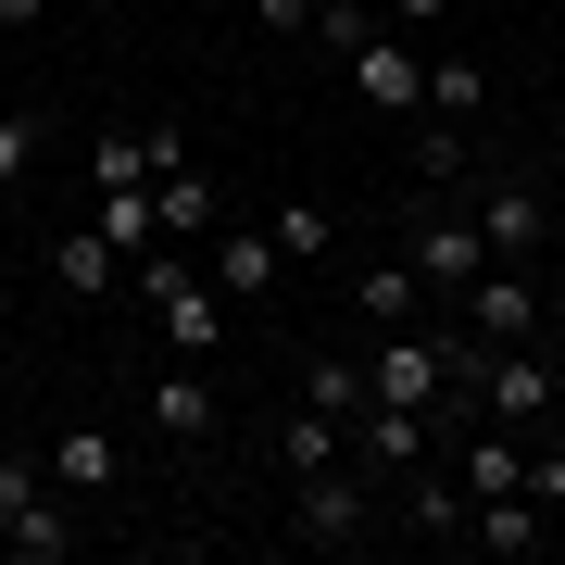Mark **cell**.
Returning <instances> with one entry per match:
<instances>
[{
  "label": "cell",
  "instance_id": "obj_1",
  "mask_svg": "<svg viewBox=\"0 0 565 565\" xmlns=\"http://www.w3.org/2000/svg\"><path fill=\"white\" fill-rule=\"evenodd\" d=\"M126 289H139V302L163 315V340H177L189 364H202L214 340H226V289L202 277V264H189L177 239H151V252H126Z\"/></svg>",
  "mask_w": 565,
  "mask_h": 565
},
{
  "label": "cell",
  "instance_id": "obj_2",
  "mask_svg": "<svg viewBox=\"0 0 565 565\" xmlns=\"http://www.w3.org/2000/svg\"><path fill=\"white\" fill-rule=\"evenodd\" d=\"M302 503H289V527H302L315 553H364L377 541V478L364 465H315V478H289Z\"/></svg>",
  "mask_w": 565,
  "mask_h": 565
},
{
  "label": "cell",
  "instance_id": "obj_3",
  "mask_svg": "<svg viewBox=\"0 0 565 565\" xmlns=\"http://www.w3.org/2000/svg\"><path fill=\"white\" fill-rule=\"evenodd\" d=\"M364 403H390V415H440V403H452V352H440V327H390V352L364 364Z\"/></svg>",
  "mask_w": 565,
  "mask_h": 565
},
{
  "label": "cell",
  "instance_id": "obj_4",
  "mask_svg": "<svg viewBox=\"0 0 565 565\" xmlns=\"http://www.w3.org/2000/svg\"><path fill=\"white\" fill-rule=\"evenodd\" d=\"M541 277H527V264H478V277L452 289V327L465 340H541Z\"/></svg>",
  "mask_w": 565,
  "mask_h": 565
},
{
  "label": "cell",
  "instance_id": "obj_5",
  "mask_svg": "<svg viewBox=\"0 0 565 565\" xmlns=\"http://www.w3.org/2000/svg\"><path fill=\"white\" fill-rule=\"evenodd\" d=\"M340 63H352V102H377V114H427V51H415V39L364 25V39H352Z\"/></svg>",
  "mask_w": 565,
  "mask_h": 565
},
{
  "label": "cell",
  "instance_id": "obj_6",
  "mask_svg": "<svg viewBox=\"0 0 565 565\" xmlns=\"http://www.w3.org/2000/svg\"><path fill=\"white\" fill-rule=\"evenodd\" d=\"M403 264L427 277V315H452V289L490 264V239H478V214H415V239H403Z\"/></svg>",
  "mask_w": 565,
  "mask_h": 565
},
{
  "label": "cell",
  "instance_id": "obj_7",
  "mask_svg": "<svg viewBox=\"0 0 565 565\" xmlns=\"http://www.w3.org/2000/svg\"><path fill=\"white\" fill-rule=\"evenodd\" d=\"M202 252H214V289H226V302H277V277H289V252L264 239V214H252V226H226V214H214V239H202Z\"/></svg>",
  "mask_w": 565,
  "mask_h": 565
},
{
  "label": "cell",
  "instance_id": "obj_8",
  "mask_svg": "<svg viewBox=\"0 0 565 565\" xmlns=\"http://www.w3.org/2000/svg\"><path fill=\"white\" fill-rule=\"evenodd\" d=\"M478 239H490V264H527V252L553 239V189H541V177H503V189L478 202Z\"/></svg>",
  "mask_w": 565,
  "mask_h": 565
},
{
  "label": "cell",
  "instance_id": "obj_9",
  "mask_svg": "<svg viewBox=\"0 0 565 565\" xmlns=\"http://www.w3.org/2000/svg\"><path fill=\"white\" fill-rule=\"evenodd\" d=\"M39 478L63 490V503H102V490L126 478V452L102 440V427H51V440H39Z\"/></svg>",
  "mask_w": 565,
  "mask_h": 565
},
{
  "label": "cell",
  "instance_id": "obj_10",
  "mask_svg": "<svg viewBox=\"0 0 565 565\" xmlns=\"http://www.w3.org/2000/svg\"><path fill=\"white\" fill-rule=\"evenodd\" d=\"M352 465H364V478H415V465H427V415H390V403H364L352 415Z\"/></svg>",
  "mask_w": 565,
  "mask_h": 565
},
{
  "label": "cell",
  "instance_id": "obj_11",
  "mask_svg": "<svg viewBox=\"0 0 565 565\" xmlns=\"http://www.w3.org/2000/svg\"><path fill=\"white\" fill-rule=\"evenodd\" d=\"M51 289H63V302H114V289H126V252L102 239V226H63V239H51Z\"/></svg>",
  "mask_w": 565,
  "mask_h": 565
},
{
  "label": "cell",
  "instance_id": "obj_12",
  "mask_svg": "<svg viewBox=\"0 0 565 565\" xmlns=\"http://www.w3.org/2000/svg\"><path fill=\"white\" fill-rule=\"evenodd\" d=\"M352 315H364V327H415V315H427V277H415L403 252L352 264Z\"/></svg>",
  "mask_w": 565,
  "mask_h": 565
},
{
  "label": "cell",
  "instance_id": "obj_13",
  "mask_svg": "<svg viewBox=\"0 0 565 565\" xmlns=\"http://www.w3.org/2000/svg\"><path fill=\"white\" fill-rule=\"evenodd\" d=\"M76 541H88V527H76V503H63V490H39L25 515H0V553H13V565H63Z\"/></svg>",
  "mask_w": 565,
  "mask_h": 565
},
{
  "label": "cell",
  "instance_id": "obj_14",
  "mask_svg": "<svg viewBox=\"0 0 565 565\" xmlns=\"http://www.w3.org/2000/svg\"><path fill=\"white\" fill-rule=\"evenodd\" d=\"M151 214H163V239H214L226 189L202 177V163H163V177H151Z\"/></svg>",
  "mask_w": 565,
  "mask_h": 565
},
{
  "label": "cell",
  "instance_id": "obj_15",
  "mask_svg": "<svg viewBox=\"0 0 565 565\" xmlns=\"http://www.w3.org/2000/svg\"><path fill=\"white\" fill-rule=\"evenodd\" d=\"M151 427H163V440H214V377H189V364H163V377H151Z\"/></svg>",
  "mask_w": 565,
  "mask_h": 565
},
{
  "label": "cell",
  "instance_id": "obj_16",
  "mask_svg": "<svg viewBox=\"0 0 565 565\" xmlns=\"http://www.w3.org/2000/svg\"><path fill=\"white\" fill-rule=\"evenodd\" d=\"M465 541H478V553H541L553 527H541V503H527V490H478V515H465Z\"/></svg>",
  "mask_w": 565,
  "mask_h": 565
},
{
  "label": "cell",
  "instance_id": "obj_17",
  "mask_svg": "<svg viewBox=\"0 0 565 565\" xmlns=\"http://www.w3.org/2000/svg\"><path fill=\"white\" fill-rule=\"evenodd\" d=\"M390 490H403V527H415V541H465V515H478V503H465V478H427V465H415V478H390Z\"/></svg>",
  "mask_w": 565,
  "mask_h": 565
},
{
  "label": "cell",
  "instance_id": "obj_18",
  "mask_svg": "<svg viewBox=\"0 0 565 565\" xmlns=\"http://www.w3.org/2000/svg\"><path fill=\"white\" fill-rule=\"evenodd\" d=\"M427 114H440V126H478V114H490L478 51H440V63H427Z\"/></svg>",
  "mask_w": 565,
  "mask_h": 565
},
{
  "label": "cell",
  "instance_id": "obj_19",
  "mask_svg": "<svg viewBox=\"0 0 565 565\" xmlns=\"http://www.w3.org/2000/svg\"><path fill=\"white\" fill-rule=\"evenodd\" d=\"M277 465H289V478H315V465H340V415L289 403V427H277Z\"/></svg>",
  "mask_w": 565,
  "mask_h": 565
},
{
  "label": "cell",
  "instance_id": "obj_20",
  "mask_svg": "<svg viewBox=\"0 0 565 565\" xmlns=\"http://www.w3.org/2000/svg\"><path fill=\"white\" fill-rule=\"evenodd\" d=\"M264 239H277L289 264H327V239H340V214H327V202H277V214H264Z\"/></svg>",
  "mask_w": 565,
  "mask_h": 565
},
{
  "label": "cell",
  "instance_id": "obj_21",
  "mask_svg": "<svg viewBox=\"0 0 565 565\" xmlns=\"http://www.w3.org/2000/svg\"><path fill=\"white\" fill-rule=\"evenodd\" d=\"M302 403L352 427V415H364V364H352V352H315V364H302Z\"/></svg>",
  "mask_w": 565,
  "mask_h": 565
},
{
  "label": "cell",
  "instance_id": "obj_22",
  "mask_svg": "<svg viewBox=\"0 0 565 565\" xmlns=\"http://www.w3.org/2000/svg\"><path fill=\"white\" fill-rule=\"evenodd\" d=\"M88 226H102L114 252H151V239H163V214H151V189H102V214H88Z\"/></svg>",
  "mask_w": 565,
  "mask_h": 565
},
{
  "label": "cell",
  "instance_id": "obj_23",
  "mask_svg": "<svg viewBox=\"0 0 565 565\" xmlns=\"http://www.w3.org/2000/svg\"><path fill=\"white\" fill-rule=\"evenodd\" d=\"M415 177H427V189H452V177H465V126H440V114H427V139H415Z\"/></svg>",
  "mask_w": 565,
  "mask_h": 565
},
{
  "label": "cell",
  "instance_id": "obj_24",
  "mask_svg": "<svg viewBox=\"0 0 565 565\" xmlns=\"http://www.w3.org/2000/svg\"><path fill=\"white\" fill-rule=\"evenodd\" d=\"M39 490H51V478H39V452H13V440H0V515H25Z\"/></svg>",
  "mask_w": 565,
  "mask_h": 565
},
{
  "label": "cell",
  "instance_id": "obj_25",
  "mask_svg": "<svg viewBox=\"0 0 565 565\" xmlns=\"http://www.w3.org/2000/svg\"><path fill=\"white\" fill-rule=\"evenodd\" d=\"M25 163H39V114H0V189H25Z\"/></svg>",
  "mask_w": 565,
  "mask_h": 565
},
{
  "label": "cell",
  "instance_id": "obj_26",
  "mask_svg": "<svg viewBox=\"0 0 565 565\" xmlns=\"http://www.w3.org/2000/svg\"><path fill=\"white\" fill-rule=\"evenodd\" d=\"M252 25H277V39H315V0H252Z\"/></svg>",
  "mask_w": 565,
  "mask_h": 565
},
{
  "label": "cell",
  "instance_id": "obj_27",
  "mask_svg": "<svg viewBox=\"0 0 565 565\" xmlns=\"http://www.w3.org/2000/svg\"><path fill=\"white\" fill-rule=\"evenodd\" d=\"M452 13V0H390V25H440Z\"/></svg>",
  "mask_w": 565,
  "mask_h": 565
},
{
  "label": "cell",
  "instance_id": "obj_28",
  "mask_svg": "<svg viewBox=\"0 0 565 565\" xmlns=\"http://www.w3.org/2000/svg\"><path fill=\"white\" fill-rule=\"evenodd\" d=\"M0 25H51V0H0Z\"/></svg>",
  "mask_w": 565,
  "mask_h": 565
}]
</instances>
